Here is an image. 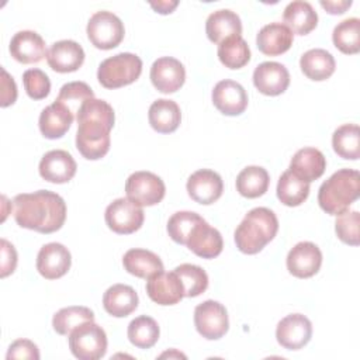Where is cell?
<instances>
[{"label": "cell", "mask_w": 360, "mask_h": 360, "mask_svg": "<svg viewBox=\"0 0 360 360\" xmlns=\"http://www.w3.org/2000/svg\"><path fill=\"white\" fill-rule=\"evenodd\" d=\"M76 148L89 160L105 156L110 149V131L114 127L112 107L98 98L86 100L77 111Z\"/></svg>", "instance_id": "1"}, {"label": "cell", "mask_w": 360, "mask_h": 360, "mask_svg": "<svg viewBox=\"0 0 360 360\" xmlns=\"http://www.w3.org/2000/svg\"><path fill=\"white\" fill-rule=\"evenodd\" d=\"M13 214L21 228L52 233L65 224L66 204L59 194L49 190L22 193L13 200Z\"/></svg>", "instance_id": "2"}, {"label": "cell", "mask_w": 360, "mask_h": 360, "mask_svg": "<svg viewBox=\"0 0 360 360\" xmlns=\"http://www.w3.org/2000/svg\"><path fill=\"white\" fill-rule=\"evenodd\" d=\"M278 231L276 214L266 208L257 207L250 210L235 229L236 248L245 255L259 253Z\"/></svg>", "instance_id": "3"}, {"label": "cell", "mask_w": 360, "mask_h": 360, "mask_svg": "<svg viewBox=\"0 0 360 360\" xmlns=\"http://www.w3.org/2000/svg\"><path fill=\"white\" fill-rule=\"evenodd\" d=\"M360 195V174L354 169H340L323 181L318 191L319 207L329 215L346 211Z\"/></svg>", "instance_id": "4"}, {"label": "cell", "mask_w": 360, "mask_h": 360, "mask_svg": "<svg viewBox=\"0 0 360 360\" xmlns=\"http://www.w3.org/2000/svg\"><path fill=\"white\" fill-rule=\"evenodd\" d=\"M142 73V60L135 53L121 52L104 59L97 70V79L105 89H120L134 83Z\"/></svg>", "instance_id": "5"}, {"label": "cell", "mask_w": 360, "mask_h": 360, "mask_svg": "<svg viewBox=\"0 0 360 360\" xmlns=\"http://www.w3.org/2000/svg\"><path fill=\"white\" fill-rule=\"evenodd\" d=\"M69 349L80 360H98L107 352V335L94 322H86L69 335Z\"/></svg>", "instance_id": "6"}, {"label": "cell", "mask_w": 360, "mask_h": 360, "mask_svg": "<svg viewBox=\"0 0 360 360\" xmlns=\"http://www.w3.org/2000/svg\"><path fill=\"white\" fill-rule=\"evenodd\" d=\"M86 32L96 48L107 51L121 44L125 30L120 17L111 11L101 10L90 17Z\"/></svg>", "instance_id": "7"}, {"label": "cell", "mask_w": 360, "mask_h": 360, "mask_svg": "<svg viewBox=\"0 0 360 360\" xmlns=\"http://www.w3.org/2000/svg\"><path fill=\"white\" fill-rule=\"evenodd\" d=\"M127 198L139 207H150L159 204L166 193L163 180L152 172H135L125 183Z\"/></svg>", "instance_id": "8"}, {"label": "cell", "mask_w": 360, "mask_h": 360, "mask_svg": "<svg viewBox=\"0 0 360 360\" xmlns=\"http://www.w3.org/2000/svg\"><path fill=\"white\" fill-rule=\"evenodd\" d=\"M194 325L197 332L208 340L222 338L229 329L226 308L214 300L198 304L194 309Z\"/></svg>", "instance_id": "9"}, {"label": "cell", "mask_w": 360, "mask_h": 360, "mask_svg": "<svg viewBox=\"0 0 360 360\" xmlns=\"http://www.w3.org/2000/svg\"><path fill=\"white\" fill-rule=\"evenodd\" d=\"M107 226L120 235H129L143 224V210L129 198H117L105 208Z\"/></svg>", "instance_id": "10"}, {"label": "cell", "mask_w": 360, "mask_h": 360, "mask_svg": "<svg viewBox=\"0 0 360 360\" xmlns=\"http://www.w3.org/2000/svg\"><path fill=\"white\" fill-rule=\"evenodd\" d=\"M312 336V323L302 314H290L277 323L276 339L287 350L304 347Z\"/></svg>", "instance_id": "11"}, {"label": "cell", "mask_w": 360, "mask_h": 360, "mask_svg": "<svg viewBox=\"0 0 360 360\" xmlns=\"http://www.w3.org/2000/svg\"><path fill=\"white\" fill-rule=\"evenodd\" d=\"M186 80V69L180 60L163 56L153 62L150 68V82L160 93L170 94L177 91Z\"/></svg>", "instance_id": "12"}, {"label": "cell", "mask_w": 360, "mask_h": 360, "mask_svg": "<svg viewBox=\"0 0 360 360\" xmlns=\"http://www.w3.org/2000/svg\"><path fill=\"white\" fill-rule=\"evenodd\" d=\"M72 264V256L66 246L58 242L44 245L37 256V270L46 280H56L65 276Z\"/></svg>", "instance_id": "13"}, {"label": "cell", "mask_w": 360, "mask_h": 360, "mask_svg": "<svg viewBox=\"0 0 360 360\" xmlns=\"http://www.w3.org/2000/svg\"><path fill=\"white\" fill-rule=\"evenodd\" d=\"M322 264V252L312 242L297 243L287 255V269L298 278L315 276Z\"/></svg>", "instance_id": "14"}, {"label": "cell", "mask_w": 360, "mask_h": 360, "mask_svg": "<svg viewBox=\"0 0 360 360\" xmlns=\"http://www.w3.org/2000/svg\"><path fill=\"white\" fill-rule=\"evenodd\" d=\"M187 193L198 204L210 205L215 202L224 191L221 176L210 169H200L194 172L187 180Z\"/></svg>", "instance_id": "15"}, {"label": "cell", "mask_w": 360, "mask_h": 360, "mask_svg": "<svg viewBox=\"0 0 360 360\" xmlns=\"http://www.w3.org/2000/svg\"><path fill=\"white\" fill-rule=\"evenodd\" d=\"M149 298L159 305H174L184 297V287L176 271H159L146 283Z\"/></svg>", "instance_id": "16"}, {"label": "cell", "mask_w": 360, "mask_h": 360, "mask_svg": "<svg viewBox=\"0 0 360 360\" xmlns=\"http://www.w3.org/2000/svg\"><path fill=\"white\" fill-rule=\"evenodd\" d=\"M212 103L224 115H239L248 107V94L242 84L231 79L218 82L212 90Z\"/></svg>", "instance_id": "17"}, {"label": "cell", "mask_w": 360, "mask_h": 360, "mask_svg": "<svg viewBox=\"0 0 360 360\" xmlns=\"http://www.w3.org/2000/svg\"><path fill=\"white\" fill-rule=\"evenodd\" d=\"M77 165L72 155L62 149L46 152L39 162V174L44 180L55 184L68 183L76 174Z\"/></svg>", "instance_id": "18"}, {"label": "cell", "mask_w": 360, "mask_h": 360, "mask_svg": "<svg viewBox=\"0 0 360 360\" xmlns=\"http://www.w3.org/2000/svg\"><path fill=\"white\" fill-rule=\"evenodd\" d=\"M186 246L202 259H214L221 255L224 248L222 235L212 228L204 218L191 229Z\"/></svg>", "instance_id": "19"}, {"label": "cell", "mask_w": 360, "mask_h": 360, "mask_svg": "<svg viewBox=\"0 0 360 360\" xmlns=\"http://www.w3.org/2000/svg\"><path fill=\"white\" fill-rule=\"evenodd\" d=\"M46 62L58 73L76 72L84 62V51L75 41L62 39L51 45L46 53Z\"/></svg>", "instance_id": "20"}, {"label": "cell", "mask_w": 360, "mask_h": 360, "mask_svg": "<svg viewBox=\"0 0 360 360\" xmlns=\"http://www.w3.org/2000/svg\"><path fill=\"white\" fill-rule=\"evenodd\" d=\"M253 84L262 94L278 96L287 90L290 73L278 62H263L253 72Z\"/></svg>", "instance_id": "21"}, {"label": "cell", "mask_w": 360, "mask_h": 360, "mask_svg": "<svg viewBox=\"0 0 360 360\" xmlns=\"http://www.w3.org/2000/svg\"><path fill=\"white\" fill-rule=\"evenodd\" d=\"M10 53L11 56L24 65L38 63L46 56L45 42L39 34L35 31L24 30L14 34L10 41Z\"/></svg>", "instance_id": "22"}, {"label": "cell", "mask_w": 360, "mask_h": 360, "mask_svg": "<svg viewBox=\"0 0 360 360\" xmlns=\"http://www.w3.org/2000/svg\"><path fill=\"white\" fill-rule=\"evenodd\" d=\"M73 122V112L62 103L53 101L39 115V131L48 139L62 138Z\"/></svg>", "instance_id": "23"}, {"label": "cell", "mask_w": 360, "mask_h": 360, "mask_svg": "<svg viewBox=\"0 0 360 360\" xmlns=\"http://www.w3.org/2000/svg\"><path fill=\"white\" fill-rule=\"evenodd\" d=\"M292 41V32L281 22H270L264 25L256 37L259 51L267 56H277L287 52L291 48Z\"/></svg>", "instance_id": "24"}, {"label": "cell", "mask_w": 360, "mask_h": 360, "mask_svg": "<svg viewBox=\"0 0 360 360\" xmlns=\"http://www.w3.org/2000/svg\"><path fill=\"white\" fill-rule=\"evenodd\" d=\"M205 32L211 42L219 45L226 38L242 34V21L232 10H217L205 21Z\"/></svg>", "instance_id": "25"}, {"label": "cell", "mask_w": 360, "mask_h": 360, "mask_svg": "<svg viewBox=\"0 0 360 360\" xmlns=\"http://www.w3.org/2000/svg\"><path fill=\"white\" fill-rule=\"evenodd\" d=\"M326 169V159L319 149L302 148L291 159L290 170L307 183L319 179Z\"/></svg>", "instance_id": "26"}, {"label": "cell", "mask_w": 360, "mask_h": 360, "mask_svg": "<svg viewBox=\"0 0 360 360\" xmlns=\"http://www.w3.org/2000/svg\"><path fill=\"white\" fill-rule=\"evenodd\" d=\"M138 294L127 284H114L103 295L104 309L115 318H124L138 308Z\"/></svg>", "instance_id": "27"}, {"label": "cell", "mask_w": 360, "mask_h": 360, "mask_svg": "<svg viewBox=\"0 0 360 360\" xmlns=\"http://www.w3.org/2000/svg\"><path fill=\"white\" fill-rule=\"evenodd\" d=\"M150 127L159 134L174 132L181 121L180 107L169 98H158L149 107L148 112Z\"/></svg>", "instance_id": "28"}, {"label": "cell", "mask_w": 360, "mask_h": 360, "mask_svg": "<svg viewBox=\"0 0 360 360\" xmlns=\"http://www.w3.org/2000/svg\"><path fill=\"white\" fill-rule=\"evenodd\" d=\"M284 25L294 34L307 35L318 24V14L308 1L295 0L287 4L283 13Z\"/></svg>", "instance_id": "29"}, {"label": "cell", "mask_w": 360, "mask_h": 360, "mask_svg": "<svg viewBox=\"0 0 360 360\" xmlns=\"http://www.w3.org/2000/svg\"><path fill=\"white\" fill-rule=\"evenodd\" d=\"M300 66L302 73L308 79L315 82H322L329 79L333 75L336 63L330 52L322 48H315V49L307 51L301 56Z\"/></svg>", "instance_id": "30"}, {"label": "cell", "mask_w": 360, "mask_h": 360, "mask_svg": "<svg viewBox=\"0 0 360 360\" xmlns=\"http://www.w3.org/2000/svg\"><path fill=\"white\" fill-rule=\"evenodd\" d=\"M124 269L139 278H150L163 270V263L158 255L146 249H129L122 257Z\"/></svg>", "instance_id": "31"}, {"label": "cell", "mask_w": 360, "mask_h": 360, "mask_svg": "<svg viewBox=\"0 0 360 360\" xmlns=\"http://www.w3.org/2000/svg\"><path fill=\"white\" fill-rule=\"evenodd\" d=\"M309 195V183L285 170L277 183V198L287 207L301 205Z\"/></svg>", "instance_id": "32"}, {"label": "cell", "mask_w": 360, "mask_h": 360, "mask_svg": "<svg viewBox=\"0 0 360 360\" xmlns=\"http://www.w3.org/2000/svg\"><path fill=\"white\" fill-rule=\"evenodd\" d=\"M270 183V176L262 166H248L236 177V190L246 198L263 195Z\"/></svg>", "instance_id": "33"}, {"label": "cell", "mask_w": 360, "mask_h": 360, "mask_svg": "<svg viewBox=\"0 0 360 360\" xmlns=\"http://www.w3.org/2000/svg\"><path fill=\"white\" fill-rule=\"evenodd\" d=\"M333 150L343 159L360 158V129L356 124H343L332 135Z\"/></svg>", "instance_id": "34"}, {"label": "cell", "mask_w": 360, "mask_h": 360, "mask_svg": "<svg viewBox=\"0 0 360 360\" xmlns=\"http://www.w3.org/2000/svg\"><path fill=\"white\" fill-rule=\"evenodd\" d=\"M218 58L228 69H240L250 60V49L240 35L226 38L218 45Z\"/></svg>", "instance_id": "35"}, {"label": "cell", "mask_w": 360, "mask_h": 360, "mask_svg": "<svg viewBox=\"0 0 360 360\" xmlns=\"http://www.w3.org/2000/svg\"><path fill=\"white\" fill-rule=\"evenodd\" d=\"M86 322H94V314L90 308L79 305L62 308L52 318L53 330L63 336H69L73 329Z\"/></svg>", "instance_id": "36"}, {"label": "cell", "mask_w": 360, "mask_h": 360, "mask_svg": "<svg viewBox=\"0 0 360 360\" xmlns=\"http://www.w3.org/2000/svg\"><path fill=\"white\" fill-rule=\"evenodd\" d=\"M333 45L346 55L360 51V20L356 17L340 21L332 32Z\"/></svg>", "instance_id": "37"}, {"label": "cell", "mask_w": 360, "mask_h": 360, "mask_svg": "<svg viewBox=\"0 0 360 360\" xmlns=\"http://www.w3.org/2000/svg\"><path fill=\"white\" fill-rule=\"evenodd\" d=\"M128 339L129 342L139 349L152 347L159 339V325L158 322L146 315H141L132 319L128 325Z\"/></svg>", "instance_id": "38"}, {"label": "cell", "mask_w": 360, "mask_h": 360, "mask_svg": "<svg viewBox=\"0 0 360 360\" xmlns=\"http://www.w3.org/2000/svg\"><path fill=\"white\" fill-rule=\"evenodd\" d=\"M184 287V297H198L208 287V276L202 267L197 264L183 263L174 269Z\"/></svg>", "instance_id": "39"}, {"label": "cell", "mask_w": 360, "mask_h": 360, "mask_svg": "<svg viewBox=\"0 0 360 360\" xmlns=\"http://www.w3.org/2000/svg\"><path fill=\"white\" fill-rule=\"evenodd\" d=\"M202 219L197 212L193 211H179L174 212L167 222L169 236L179 245H186L191 229Z\"/></svg>", "instance_id": "40"}, {"label": "cell", "mask_w": 360, "mask_h": 360, "mask_svg": "<svg viewBox=\"0 0 360 360\" xmlns=\"http://www.w3.org/2000/svg\"><path fill=\"white\" fill-rule=\"evenodd\" d=\"M94 93L90 89V86L84 82H70L66 83L60 87L59 94L56 101L65 104L73 114L79 111V108L82 107V104L89 100L93 98Z\"/></svg>", "instance_id": "41"}, {"label": "cell", "mask_w": 360, "mask_h": 360, "mask_svg": "<svg viewBox=\"0 0 360 360\" xmlns=\"http://www.w3.org/2000/svg\"><path fill=\"white\" fill-rule=\"evenodd\" d=\"M336 217L335 231L338 238L346 245L357 246L360 242V214L346 210Z\"/></svg>", "instance_id": "42"}, {"label": "cell", "mask_w": 360, "mask_h": 360, "mask_svg": "<svg viewBox=\"0 0 360 360\" xmlns=\"http://www.w3.org/2000/svg\"><path fill=\"white\" fill-rule=\"evenodd\" d=\"M24 89L32 100H42L51 91V82L45 72L41 69H28L22 75Z\"/></svg>", "instance_id": "43"}, {"label": "cell", "mask_w": 360, "mask_h": 360, "mask_svg": "<svg viewBox=\"0 0 360 360\" xmlns=\"http://www.w3.org/2000/svg\"><path fill=\"white\" fill-rule=\"evenodd\" d=\"M7 360L10 359H32V360H38L39 359V350L38 346L28 340V339H17L15 342H13L8 347L7 352Z\"/></svg>", "instance_id": "44"}, {"label": "cell", "mask_w": 360, "mask_h": 360, "mask_svg": "<svg viewBox=\"0 0 360 360\" xmlns=\"http://www.w3.org/2000/svg\"><path fill=\"white\" fill-rule=\"evenodd\" d=\"M15 266H17V252L14 246L8 240L1 239V273H0L1 278L11 274L15 270Z\"/></svg>", "instance_id": "45"}, {"label": "cell", "mask_w": 360, "mask_h": 360, "mask_svg": "<svg viewBox=\"0 0 360 360\" xmlns=\"http://www.w3.org/2000/svg\"><path fill=\"white\" fill-rule=\"evenodd\" d=\"M17 100V86L14 79L6 72V69H1V94H0V105L8 107L14 104Z\"/></svg>", "instance_id": "46"}, {"label": "cell", "mask_w": 360, "mask_h": 360, "mask_svg": "<svg viewBox=\"0 0 360 360\" xmlns=\"http://www.w3.org/2000/svg\"><path fill=\"white\" fill-rule=\"evenodd\" d=\"M321 6H322L329 14H343V13L352 6V0L321 1Z\"/></svg>", "instance_id": "47"}, {"label": "cell", "mask_w": 360, "mask_h": 360, "mask_svg": "<svg viewBox=\"0 0 360 360\" xmlns=\"http://www.w3.org/2000/svg\"><path fill=\"white\" fill-rule=\"evenodd\" d=\"M177 4H179V1H150V6H152V8L156 11V13H159V14H170L176 7H177Z\"/></svg>", "instance_id": "48"}]
</instances>
